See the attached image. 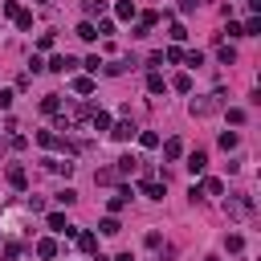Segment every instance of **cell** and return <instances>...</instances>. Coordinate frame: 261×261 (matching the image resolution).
<instances>
[{
  "label": "cell",
  "instance_id": "1",
  "mask_svg": "<svg viewBox=\"0 0 261 261\" xmlns=\"http://www.w3.org/2000/svg\"><path fill=\"white\" fill-rule=\"evenodd\" d=\"M45 224H49L53 232H61V237H77V228H73V224H69L61 212H49V220H45Z\"/></svg>",
  "mask_w": 261,
  "mask_h": 261
},
{
  "label": "cell",
  "instance_id": "2",
  "mask_svg": "<svg viewBox=\"0 0 261 261\" xmlns=\"http://www.w3.org/2000/svg\"><path fill=\"white\" fill-rule=\"evenodd\" d=\"M37 143L41 147H53V151H69V143L61 135H53V130H37Z\"/></svg>",
  "mask_w": 261,
  "mask_h": 261
},
{
  "label": "cell",
  "instance_id": "3",
  "mask_svg": "<svg viewBox=\"0 0 261 261\" xmlns=\"http://www.w3.org/2000/svg\"><path fill=\"white\" fill-rule=\"evenodd\" d=\"M73 65H77V61H73V57H65V53H53V57H49V65H45V69H53V73H69V69H73Z\"/></svg>",
  "mask_w": 261,
  "mask_h": 261
},
{
  "label": "cell",
  "instance_id": "4",
  "mask_svg": "<svg viewBox=\"0 0 261 261\" xmlns=\"http://www.w3.org/2000/svg\"><path fill=\"white\" fill-rule=\"evenodd\" d=\"M184 167H188V171H192V175H204V167H208V155H204V151H192V155H188V163H184Z\"/></svg>",
  "mask_w": 261,
  "mask_h": 261
},
{
  "label": "cell",
  "instance_id": "5",
  "mask_svg": "<svg viewBox=\"0 0 261 261\" xmlns=\"http://www.w3.org/2000/svg\"><path fill=\"white\" fill-rule=\"evenodd\" d=\"M163 192H167V179L159 184V179H143V196L147 200H163Z\"/></svg>",
  "mask_w": 261,
  "mask_h": 261
},
{
  "label": "cell",
  "instance_id": "6",
  "mask_svg": "<svg viewBox=\"0 0 261 261\" xmlns=\"http://www.w3.org/2000/svg\"><path fill=\"white\" fill-rule=\"evenodd\" d=\"M37 257H41V261H53V257H57V241H53V237H41V241H37Z\"/></svg>",
  "mask_w": 261,
  "mask_h": 261
},
{
  "label": "cell",
  "instance_id": "7",
  "mask_svg": "<svg viewBox=\"0 0 261 261\" xmlns=\"http://www.w3.org/2000/svg\"><path fill=\"white\" fill-rule=\"evenodd\" d=\"M90 126H94V130H110V114H106V110H94V114H90Z\"/></svg>",
  "mask_w": 261,
  "mask_h": 261
},
{
  "label": "cell",
  "instance_id": "8",
  "mask_svg": "<svg viewBox=\"0 0 261 261\" xmlns=\"http://www.w3.org/2000/svg\"><path fill=\"white\" fill-rule=\"evenodd\" d=\"M77 249H82V253H94V249H98V237H94V232H77Z\"/></svg>",
  "mask_w": 261,
  "mask_h": 261
},
{
  "label": "cell",
  "instance_id": "9",
  "mask_svg": "<svg viewBox=\"0 0 261 261\" xmlns=\"http://www.w3.org/2000/svg\"><path fill=\"white\" fill-rule=\"evenodd\" d=\"M114 12H118L122 20H130V16L139 12V8H135V0H118V4H114Z\"/></svg>",
  "mask_w": 261,
  "mask_h": 261
},
{
  "label": "cell",
  "instance_id": "10",
  "mask_svg": "<svg viewBox=\"0 0 261 261\" xmlns=\"http://www.w3.org/2000/svg\"><path fill=\"white\" fill-rule=\"evenodd\" d=\"M41 110H45V114H57V110H61V98H57V94H45V98H41Z\"/></svg>",
  "mask_w": 261,
  "mask_h": 261
},
{
  "label": "cell",
  "instance_id": "11",
  "mask_svg": "<svg viewBox=\"0 0 261 261\" xmlns=\"http://www.w3.org/2000/svg\"><path fill=\"white\" fill-rule=\"evenodd\" d=\"M110 135H114L118 143H126V139L135 135V126H130V122H118V126H110Z\"/></svg>",
  "mask_w": 261,
  "mask_h": 261
},
{
  "label": "cell",
  "instance_id": "12",
  "mask_svg": "<svg viewBox=\"0 0 261 261\" xmlns=\"http://www.w3.org/2000/svg\"><path fill=\"white\" fill-rule=\"evenodd\" d=\"M163 155H167V159H179V155H184V143H179V139H167V143H163Z\"/></svg>",
  "mask_w": 261,
  "mask_h": 261
},
{
  "label": "cell",
  "instance_id": "13",
  "mask_svg": "<svg viewBox=\"0 0 261 261\" xmlns=\"http://www.w3.org/2000/svg\"><path fill=\"white\" fill-rule=\"evenodd\" d=\"M8 184H12V188H24V184H29L24 167H8Z\"/></svg>",
  "mask_w": 261,
  "mask_h": 261
},
{
  "label": "cell",
  "instance_id": "14",
  "mask_svg": "<svg viewBox=\"0 0 261 261\" xmlns=\"http://www.w3.org/2000/svg\"><path fill=\"white\" fill-rule=\"evenodd\" d=\"M73 94H94V77H73Z\"/></svg>",
  "mask_w": 261,
  "mask_h": 261
},
{
  "label": "cell",
  "instance_id": "15",
  "mask_svg": "<svg viewBox=\"0 0 261 261\" xmlns=\"http://www.w3.org/2000/svg\"><path fill=\"white\" fill-rule=\"evenodd\" d=\"M135 167H139V159H135V155H122V159H118V175H130Z\"/></svg>",
  "mask_w": 261,
  "mask_h": 261
},
{
  "label": "cell",
  "instance_id": "16",
  "mask_svg": "<svg viewBox=\"0 0 261 261\" xmlns=\"http://www.w3.org/2000/svg\"><path fill=\"white\" fill-rule=\"evenodd\" d=\"M98 228H102V232H106V237H118V232H122V224H118V220H114V216H106V220H102V224H98Z\"/></svg>",
  "mask_w": 261,
  "mask_h": 261
},
{
  "label": "cell",
  "instance_id": "17",
  "mask_svg": "<svg viewBox=\"0 0 261 261\" xmlns=\"http://www.w3.org/2000/svg\"><path fill=\"white\" fill-rule=\"evenodd\" d=\"M77 37H82V41H94V37H98V29H94L90 20H82V24H77Z\"/></svg>",
  "mask_w": 261,
  "mask_h": 261
},
{
  "label": "cell",
  "instance_id": "18",
  "mask_svg": "<svg viewBox=\"0 0 261 261\" xmlns=\"http://www.w3.org/2000/svg\"><path fill=\"white\" fill-rule=\"evenodd\" d=\"M147 90H151V94H163V90H167V82H163L159 73H151V77H147Z\"/></svg>",
  "mask_w": 261,
  "mask_h": 261
},
{
  "label": "cell",
  "instance_id": "19",
  "mask_svg": "<svg viewBox=\"0 0 261 261\" xmlns=\"http://www.w3.org/2000/svg\"><path fill=\"white\" fill-rule=\"evenodd\" d=\"M171 86H175V90H179V94H192V73H179V77H175V82H171Z\"/></svg>",
  "mask_w": 261,
  "mask_h": 261
},
{
  "label": "cell",
  "instance_id": "20",
  "mask_svg": "<svg viewBox=\"0 0 261 261\" xmlns=\"http://www.w3.org/2000/svg\"><path fill=\"white\" fill-rule=\"evenodd\" d=\"M106 12V0H86V16H102Z\"/></svg>",
  "mask_w": 261,
  "mask_h": 261
},
{
  "label": "cell",
  "instance_id": "21",
  "mask_svg": "<svg viewBox=\"0 0 261 261\" xmlns=\"http://www.w3.org/2000/svg\"><path fill=\"white\" fill-rule=\"evenodd\" d=\"M139 143L151 151V147H159V135H155V130H143V135H139Z\"/></svg>",
  "mask_w": 261,
  "mask_h": 261
},
{
  "label": "cell",
  "instance_id": "22",
  "mask_svg": "<svg viewBox=\"0 0 261 261\" xmlns=\"http://www.w3.org/2000/svg\"><path fill=\"white\" fill-rule=\"evenodd\" d=\"M237 143H241V139H237V130H224V135H220V147H224V151H232Z\"/></svg>",
  "mask_w": 261,
  "mask_h": 261
},
{
  "label": "cell",
  "instance_id": "23",
  "mask_svg": "<svg viewBox=\"0 0 261 261\" xmlns=\"http://www.w3.org/2000/svg\"><path fill=\"white\" fill-rule=\"evenodd\" d=\"M163 61H171V65H175V61H184V49H179V45H171V49L163 53Z\"/></svg>",
  "mask_w": 261,
  "mask_h": 261
},
{
  "label": "cell",
  "instance_id": "24",
  "mask_svg": "<svg viewBox=\"0 0 261 261\" xmlns=\"http://www.w3.org/2000/svg\"><path fill=\"white\" fill-rule=\"evenodd\" d=\"M73 200H77L73 188H61V192H57V204H73Z\"/></svg>",
  "mask_w": 261,
  "mask_h": 261
},
{
  "label": "cell",
  "instance_id": "25",
  "mask_svg": "<svg viewBox=\"0 0 261 261\" xmlns=\"http://www.w3.org/2000/svg\"><path fill=\"white\" fill-rule=\"evenodd\" d=\"M224 208H228V212H249V208H253V204H249V200H228V204H224Z\"/></svg>",
  "mask_w": 261,
  "mask_h": 261
},
{
  "label": "cell",
  "instance_id": "26",
  "mask_svg": "<svg viewBox=\"0 0 261 261\" xmlns=\"http://www.w3.org/2000/svg\"><path fill=\"white\" fill-rule=\"evenodd\" d=\"M224 245H228V253H241V249H245V241H241L237 232H228V241H224Z\"/></svg>",
  "mask_w": 261,
  "mask_h": 261
},
{
  "label": "cell",
  "instance_id": "27",
  "mask_svg": "<svg viewBox=\"0 0 261 261\" xmlns=\"http://www.w3.org/2000/svg\"><path fill=\"white\" fill-rule=\"evenodd\" d=\"M16 24L29 33V29H33V12H16Z\"/></svg>",
  "mask_w": 261,
  "mask_h": 261
},
{
  "label": "cell",
  "instance_id": "28",
  "mask_svg": "<svg viewBox=\"0 0 261 261\" xmlns=\"http://www.w3.org/2000/svg\"><path fill=\"white\" fill-rule=\"evenodd\" d=\"M220 61H224V65H232V61H237V49H232V45H224V49H220Z\"/></svg>",
  "mask_w": 261,
  "mask_h": 261
},
{
  "label": "cell",
  "instance_id": "29",
  "mask_svg": "<svg viewBox=\"0 0 261 261\" xmlns=\"http://www.w3.org/2000/svg\"><path fill=\"white\" fill-rule=\"evenodd\" d=\"M171 41H188V29L184 24H171Z\"/></svg>",
  "mask_w": 261,
  "mask_h": 261
},
{
  "label": "cell",
  "instance_id": "30",
  "mask_svg": "<svg viewBox=\"0 0 261 261\" xmlns=\"http://www.w3.org/2000/svg\"><path fill=\"white\" fill-rule=\"evenodd\" d=\"M37 49H53V33H41L37 37Z\"/></svg>",
  "mask_w": 261,
  "mask_h": 261
},
{
  "label": "cell",
  "instance_id": "31",
  "mask_svg": "<svg viewBox=\"0 0 261 261\" xmlns=\"http://www.w3.org/2000/svg\"><path fill=\"white\" fill-rule=\"evenodd\" d=\"M204 192H212V196H220V192H224V184H220V179H208V184H204Z\"/></svg>",
  "mask_w": 261,
  "mask_h": 261
},
{
  "label": "cell",
  "instance_id": "32",
  "mask_svg": "<svg viewBox=\"0 0 261 261\" xmlns=\"http://www.w3.org/2000/svg\"><path fill=\"white\" fill-rule=\"evenodd\" d=\"M4 257H8V261H12V257H20V245H16V241H8V245H4Z\"/></svg>",
  "mask_w": 261,
  "mask_h": 261
},
{
  "label": "cell",
  "instance_id": "33",
  "mask_svg": "<svg viewBox=\"0 0 261 261\" xmlns=\"http://www.w3.org/2000/svg\"><path fill=\"white\" fill-rule=\"evenodd\" d=\"M94 261H110V257H102V253H94Z\"/></svg>",
  "mask_w": 261,
  "mask_h": 261
},
{
  "label": "cell",
  "instance_id": "34",
  "mask_svg": "<svg viewBox=\"0 0 261 261\" xmlns=\"http://www.w3.org/2000/svg\"><path fill=\"white\" fill-rule=\"evenodd\" d=\"M204 261H220V257H204Z\"/></svg>",
  "mask_w": 261,
  "mask_h": 261
}]
</instances>
